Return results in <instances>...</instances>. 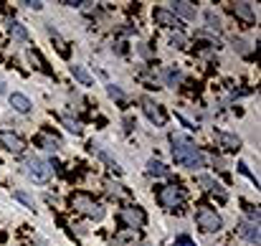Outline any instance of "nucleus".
<instances>
[{
  "mask_svg": "<svg viewBox=\"0 0 261 246\" xmlns=\"http://www.w3.org/2000/svg\"><path fill=\"white\" fill-rule=\"evenodd\" d=\"M195 183H198L203 190H213V193H218V198H221V201H226V193H221V190H218L221 185H218L211 175H198V178H195Z\"/></svg>",
  "mask_w": 261,
  "mask_h": 246,
  "instance_id": "16",
  "label": "nucleus"
},
{
  "mask_svg": "<svg viewBox=\"0 0 261 246\" xmlns=\"http://www.w3.org/2000/svg\"><path fill=\"white\" fill-rule=\"evenodd\" d=\"M10 107H13L15 112H20V114H28V112L33 109L31 99H28L25 94H20V91H13V94H10Z\"/></svg>",
  "mask_w": 261,
  "mask_h": 246,
  "instance_id": "12",
  "label": "nucleus"
},
{
  "mask_svg": "<svg viewBox=\"0 0 261 246\" xmlns=\"http://www.w3.org/2000/svg\"><path fill=\"white\" fill-rule=\"evenodd\" d=\"M43 150H48V153H56L59 147H61V140L59 137H48V135H38V140H36Z\"/></svg>",
  "mask_w": 261,
  "mask_h": 246,
  "instance_id": "19",
  "label": "nucleus"
},
{
  "mask_svg": "<svg viewBox=\"0 0 261 246\" xmlns=\"http://www.w3.org/2000/svg\"><path fill=\"white\" fill-rule=\"evenodd\" d=\"M107 94H109L112 99H117V102H122V104L127 102V96H124V91H122L119 86H114V84H107Z\"/></svg>",
  "mask_w": 261,
  "mask_h": 246,
  "instance_id": "27",
  "label": "nucleus"
},
{
  "mask_svg": "<svg viewBox=\"0 0 261 246\" xmlns=\"http://www.w3.org/2000/svg\"><path fill=\"white\" fill-rule=\"evenodd\" d=\"M173 246H195V241H193L190 236H185V234H180V236H175Z\"/></svg>",
  "mask_w": 261,
  "mask_h": 246,
  "instance_id": "31",
  "label": "nucleus"
},
{
  "mask_svg": "<svg viewBox=\"0 0 261 246\" xmlns=\"http://www.w3.org/2000/svg\"><path fill=\"white\" fill-rule=\"evenodd\" d=\"M165 82H168V86H180L182 84V71L180 69H168L165 71Z\"/></svg>",
  "mask_w": 261,
  "mask_h": 246,
  "instance_id": "23",
  "label": "nucleus"
},
{
  "mask_svg": "<svg viewBox=\"0 0 261 246\" xmlns=\"http://www.w3.org/2000/svg\"><path fill=\"white\" fill-rule=\"evenodd\" d=\"M170 46L177 48V51H185V48H188V38H185L182 33H173V36H170Z\"/></svg>",
  "mask_w": 261,
  "mask_h": 246,
  "instance_id": "26",
  "label": "nucleus"
},
{
  "mask_svg": "<svg viewBox=\"0 0 261 246\" xmlns=\"http://www.w3.org/2000/svg\"><path fill=\"white\" fill-rule=\"evenodd\" d=\"M137 239H140V236H137V231H135V229H127V231H122V234L117 236V241H119V244H122V241H127L129 246L137 244Z\"/></svg>",
  "mask_w": 261,
  "mask_h": 246,
  "instance_id": "24",
  "label": "nucleus"
},
{
  "mask_svg": "<svg viewBox=\"0 0 261 246\" xmlns=\"http://www.w3.org/2000/svg\"><path fill=\"white\" fill-rule=\"evenodd\" d=\"M8 33H10L15 41H20V43H25V41L31 38L28 31H25V26H20L18 20H10V23H8Z\"/></svg>",
  "mask_w": 261,
  "mask_h": 246,
  "instance_id": "17",
  "label": "nucleus"
},
{
  "mask_svg": "<svg viewBox=\"0 0 261 246\" xmlns=\"http://www.w3.org/2000/svg\"><path fill=\"white\" fill-rule=\"evenodd\" d=\"M249 43L244 41V38H233V48L239 51V54H249V48H246Z\"/></svg>",
  "mask_w": 261,
  "mask_h": 246,
  "instance_id": "32",
  "label": "nucleus"
},
{
  "mask_svg": "<svg viewBox=\"0 0 261 246\" xmlns=\"http://www.w3.org/2000/svg\"><path fill=\"white\" fill-rule=\"evenodd\" d=\"M20 5H25V8H31V10H41V8H43L41 0H25V3H20Z\"/></svg>",
  "mask_w": 261,
  "mask_h": 246,
  "instance_id": "34",
  "label": "nucleus"
},
{
  "mask_svg": "<svg viewBox=\"0 0 261 246\" xmlns=\"http://www.w3.org/2000/svg\"><path fill=\"white\" fill-rule=\"evenodd\" d=\"M155 20H158L160 26H165V28H180V20L175 18L170 10H165V8H158V10H155Z\"/></svg>",
  "mask_w": 261,
  "mask_h": 246,
  "instance_id": "15",
  "label": "nucleus"
},
{
  "mask_svg": "<svg viewBox=\"0 0 261 246\" xmlns=\"http://www.w3.org/2000/svg\"><path fill=\"white\" fill-rule=\"evenodd\" d=\"M140 104H142V112H145V117H147V119H150L155 127H165V122H168V114L163 112V107H160L158 102H152L150 96H145Z\"/></svg>",
  "mask_w": 261,
  "mask_h": 246,
  "instance_id": "6",
  "label": "nucleus"
},
{
  "mask_svg": "<svg viewBox=\"0 0 261 246\" xmlns=\"http://www.w3.org/2000/svg\"><path fill=\"white\" fill-rule=\"evenodd\" d=\"M147 175H152V178H163V175H168V167L160 163V160H147Z\"/></svg>",
  "mask_w": 261,
  "mask_h": 246,
  "instance_id": "22",
  "label": "nucleus"
},
{
  "mask_svg": "<svg viewBox=\"0 0 261 246\" xmlns=\"http://www.w3.org/2000/svg\"><path fill=\"white\" fill-rule=\"evenodd\" d=\"M25 173H28V178H31L33 183H48L54 170H51V163H46V160L31 155V158L25 160Z\"/></svg>",
  "mask_w": 261,
  "mask_h": 246,
  "instance_id": "4",
  "label": "nucleus"
},
{
  "mask_svg": "<svg viewBox=\"0 0 261 246\" xmlns=\"http://www.w3.org/2000/svg\"><path fill=\"white\" fill-rule=\"evenodd\" d=\"M119 218H122V221L127 224V229H140V226H145V224H147V216H145V211H142L140 206H129V208H122Z\"/></svg>",
  "mask_w": 261,
  "mask_h": 246,
  "instance_id": "7",
  "label": "nucleus"
},
{
  "mask_svg": "<svg viewBox=\"0 0 261 246\" xmlns=\"http://www.w3.org/2000/svg\"><path fill=\"white\" fill-rule=\"evenodd\" d=\"M195 221H198V229H200L203 234H218V231L223 229V218H221L213 208H208V206H200V208L195 211Z\"/></svg>",
  "mask_w": 261,
  "mask_h": 246,
  "instance_id": "3",
  "label": "nucleus"
},
{
  "mask_svg": "<svg viewBox=\"0 0 261 246\" xmlns=\"http://www.w3.org/2000/svg\"><path fill=\"white\" fill-rule=\"evenodd\" d=\"M109 193L119 198V195H122V185H119V183H109Z\"/></svg>",
  "mask_w": 261,
  "mask_h": 246,
  "instance_id": "35",
  "label": "nucleus"
},
{
  "mask_svg": "<svg viewBox=\"0 0 261 246\" xmlns=\"http://www.w3.org/2000/svg\"><path fill=\"white\" fill-rule=\"evenodd\" d=\"M205 23H208L211 31H218V28H221V18H218L213 10H205Z\"/></svg>",
  "mask_w": 261,
  "mask_h": 246,
  "instance_id": "28",
  "label": "nucleus"
},
{
  "mask_svg": "<svg viewBox=\"0 0 261 246\" xmlns=\"http://www.w3.org/2000/svg\"><path fill=\"white\" fill-rule=\"evenodd\" d=\"M170 5V13H173L175 18L180 15V18H185V20H195V5L193 3H185V0H175V3H168Z\"/></svg>",
  "mask_w": 261,
  "mask_h": 246,
  "instance_id": "10",
  "label": "nucleus"
},
{
  "mask_svg": "<svg viewBox=\"0 0 261 246\" xmlns=\"http://www.w3.org/2000/svg\"><path fill=\"white\" fill-rule=\"evenodd\" d=\"M13 198H15V201H20V203H23V206H28V208H36V201H33L28 193H23V190H15V193H13Z\"/></svg>",
  "mask_w": 261,
  "mask_h": 246,
  "instance_id": "29",
  "label": "nucleus"
},
{
  "mask_svg": "<svg viewBox=\"0 0 261 246\" xmlns=\"http://www.w3.org/2000/svg\"><path fill=\"white\" fill-rule=\"evenodd\" d=\"M89 150H91V153H94V155H96L99 160H104V163L109 165L112 170H117V167H119V165H117V160H114V158H112V155H109L107 150H101L99 145H94V142H91V145H89Z\"/></svg>",
  "mask_w": 261,
  "mask_h": 246,
  "instance_id": "18",
  "label": "nucleus"
},
{
  "mask_svg": "<svg viewBox=\"0 0 261 246\" xmlns=\"http://www.w3.org/2000/svg\"><path fill=\"white\" fill-rule=\"evenodd\" d=\"M46 31H48V36H51V38H54V43H56V48H59V54H61V56H64V59H69V48H66V43H64V41H61V36H59V31H56V28H54V26H48V28H46Z\"/></svg>",
  "mask_w": 261,
  "mask_h": 246,
  "instance_id": "21",
  "label": "nucleus"
},
{
  "mask_svg": "<svg viewBox=\"0 0 261 246\" xmlns=\"http://www.w3.org/2000/svg\"><path fill=\"white\" fill-rule=\"evenodd\" d=\"M239 173H244V175H249V178H251V180H254V183L259 185V180H256V175H254V173L249 170V165H246V163H239Z\"/></svg>",
  "mask_w": 261,
  "mask_h": 246,
  "instance_id": "33",
  "label": "nucleus"
},
{
  "mask_svg": "<svg viewBox=\"0 0 261 246\" xmlns=\"http://www.w3.org/2000/svg\"><path fill=\"white\" fill-rule=\"evenodd\" d=\"M158 201H160L163 208L177 211V208L182 206V190H180L177 185H163V188L158 190Z\"/></svg>",
  "mask_w": 261,
  "mask_h": 246,
  "instance_id": "5",
  "label": "nucleus"
},
{
  "mask_svg": "<svg viewBox=\"0 0 261 246\" xmlns=\"http://www.w3.org/2000/svg\"><path fill=\"white\" fill-rule=\"evenodd\" d=\"M71 208L79 211V213H84L87 218H94V221H101V218H104L101 203H96L89 193H74V195H71Z\"/></svg>",
  "mask_w": 261,
  "mask_h": 246,
  "instance_id": "2",
  "label": "nucleus"
},
{
  "mask_svg": "<svg viewBox=\"0 0 261 246\" xmlns=\"http://www.w3.org/2000/svg\"><path fill=\"white\" fill-rule=\"evenodd\" d=\"M25 56H28V61H31V64H33V66H36L41 74H46V77H54V71L48 69V64L43 61V56H41L36 48H28V54H25Z\"/></svg>",
  "mask_w": 261,
  "mask_h": 246,
  "instance_id": "14",
  "label": "nucleus"
},
{
  "mask_svg": "<svg viewBox=\"0 0 261 246\" xmlns=\"http://www.w3.org/2000/svg\"><path fill=\"white\" fill-rule=\"evenodd\" d=\"M218 142L226 153H239L241 150V137L233 132H218Z\"/></svg>",
  "mask_w": 261,
  "mask_h": 246,
  "instance_id": "11",
  "label": "nucleus"
},
{
  "mask_svg": "<svg viewBox=\"0 0 261 246\" xmlns=\"http://www.w3.org/2000/svg\"><path fill=\"white\" fill-rule=\"evenodd\" d=\"M0 145L13 155H23V150H25V142L15 132H8V130H0Z\"/></svg>",
  "mask_w": 261,
  "mask_h": 246,
  "instance_id": "8",
  "label": "nucleus"
},
{
  "mask_svg": "<svg viewBox=\"0 0 261 246\" xmlns=\"http://www.w3.org/2000/svg\"><path fill=\"white\" fill-rule=\"evenodd\" d=\"M236 231H239V236H241V239H246V241H249V244H256L259 246V224H254V221H246V218H244V221H239V229H236Z\"/></svg>",
  "mask_w": 261,
  "mask_h": 246,
  "instance_id": "9",
  "label": "nucleus"
},
{
  "mask_svg": "<svg viewBox=\"0 0 261 246\" xmlns=\"http://www.w3.org/2000/svg\"><path fill=\"white\" fill-rule=\"evenodd\" d=\"M71 77H74L76 82H82L84 86H91V84H94V79H91V74H89V71L84 69V66H79V64H74V66H71Z\"/></svg>",
  "mask_w": 261,
  "mask_h": 246,
  "instance_id": "20",
  "label": "nucleus"
},
{
  "mask_svg": "<svg viewBox=\"0 0 261 246\" xmlns=\"http://www.w3.org/2000/svg\"><path fill=\"white\" fill-rule=\"evenodd\" d=\"M0 96H5V79L0 77Z\"/></svg>",
  "mask_w": 261,
  "mask_h": 246,
  "instance_id": "36",
  "label": "nucleus"
},
{
  "mask_svg": "<svg viewBox=\"0 0 261 246\" xmlns=\"http://www.w3.org/2000/svg\"><path fill=\"white\" fill-rule=\"evenodd\" d=\"M244 213L249 216L246 221H254V224H259V208H256V206H251V203H244Z\"/></svg>",
  "mask_w": 261,
  "mask_h": 246,
  "instance_id": "30",
  "label": "nucleus"
},
{
  "mask_svg": "<svg viewBox=\"0 0 261 246\" xmlns=\"http://www.w3.org/2000/svg\"><path fill=\"white\" fill-rule=\"evenodd\" d=\"M61 122L66 125V130H69V132L82 135V122H79V119H71V117H66V114H64V117H61Z\"/></svg>",
  "mask_w": 261,
  "mask_h": 246,
  "instance_id": "25",
  "label": "nucleus"
},
{
  "mask_svg": "<svg viewBox=\"0 0 261 246\" xmlns=\"http://www.w3.org/2000/svg\"><path fill=\"white\" fill-rule=\"evenodd\" d=\"M231 13H233L236 18H244L246 23H254V20H256V15H254V10H251V3H231Z\"/></svg>",
  "mask_w": 261,
  "mask_h": 246,
  "instance_id": "13",
  "label": "nucleus"
},
{
  "mask_svg": "<svg viewBox=\"0 0 261 246\" xmlns=\"http://www.w3.org/2000/svg\"><path fill=\"white\" fill-rule=\"evenodd\" d=\"M173 160L177 165H185L190 170H198L205 165V158L203 153L193 145V142H185V145H173Z\"/></svg>",
  "mask_w": 261,
  "mask_h": 246,
  "instance_id": "1",
  "label": "nucleus"
}]
</instances>
